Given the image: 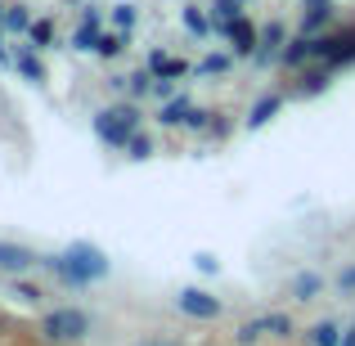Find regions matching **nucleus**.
Listing matches in <instances>:
<instances>
[{"label":"nucleus","instance_id":"nucleus-5","mask_svg":"<svg viewBox=\"0 0 355 346\" xmlns=\"http://www.w3.org/2000/svg\"><path fill=\"white\" fill-rule=\"evenodd\" d=\"M175 306H180V315H189V320H216V315H220V302L207 297L202 288H180Z\"/></svg>","mask_w":355,"mask_h":346},{"label":"nucleus","instance_id":"nucleus-1","mask_svg":"<svg viewBox=\"0 0 355 346\" xmlns=\"http://www.w3.org/2000/svg\"><path fill=\"white\" fill-rule=\"evenodd\" d=\"M41 266L54 270V275H59L68 288L99 284V279L108 275V257L99 248H90V243H72V248H63L59 257H41Z\"/></svg>","mask_w":355,"mask_h":346},{"label":"nucleus","instance_id":"nucleus-17","mask_svg":"<svg viewBox=\"0 0 355 346\" xmlns=\"http://www.w3.org/2000/svg\"><path fill=\"white\" fill-rule=\"evenodd\" d=\"M5 27H9V32H23V27H32L27 9H23V5H9V9H5Z\"/></svg>","mask_w":355,"mask_h":346},{"label":"nucleus","instance_id":"nucleus-2","mask_svg":"<svg viewBox=\"0 0 355 346\" xmlns=\"http://www.w3.org/2000/svg\"><path fill=\"white\" fill-rule=\"evenodd\" d=\"M135 126H139V108L135 104H121V108H104V113L95 117V135L104 139V144H130V135H135Z\"/></svg>","mask_w":355,"mask_h":346},{"label":"nucleus","instance_id":"nucleus-30","mask_svg":"<svg viewBox=\"0 0 355 346\" xmlns=\"http://www.w3.org/2000/svg\"><path fill=\"white\" fill-rule=\"evenodd\" d=\"M144 346H166V342H144Z\"/></svg>","mask_w":355,"mask_h":346},{"label":"nucleus","instance_id":"nucleus-23","mask_svg":"<svg viewBox=\"0 0 355 346\" xmlns=\"http://www.w3.org/2000/svg\"><path fill=\"white\" fill-rule=\"evenodd\" d=\"M329 23V5H315L311 14H306V32H315V27H324Z\"/></svg>","mask_w":355,"mask_h":346},{"label":"nucleus","instance_id":"nucleus-6","mask_svg":"<svg viewBox=\"0 0 355 346\" xmlns=\"http://www.w3.org/2000/svg\"><path fill=\"white\" fill-rule=\"evenodd\" d=\"M41 266V257H36L32 248H18V243H0V270L5 275H23V270Z\"/></svg>","mask_w":355,"mask_h":346},{"label":"nucleus","instance_id":"nucleus-3","mask_svg":"<svg viewBox=\"0 0 355 346\" xmlns=\"http://www.w3.org/2000/svg\"><path fill=\"white\" fill-rule=\"evenodd\" d=\"M90 333V315L86 311H72V306H63V311H50L41 320V338L45 342H81Z\"/></svg>","mask_w":355,"mask_h":346},{"label":"nucleus","instance_id":"nucleus-8","mask_svg":"<svg viewBox=\"0 0 355 346\" xmlns=\"http://www.w3.org/2000/svg\"><path fill=\"white\" fill-rule=\"evenodd\" d=\"M279 108H284V99H279V95H266V99H257V104H252V113H248V126H252V130H261L270 117L279 113Z\"/></svg>","mask_w":355,"mask_h":346},{"label":"nucleus","instance_id":"nucleus-4","mask_svg":"<svg viewBox=\"0 0 355 346\" xmlns=\"http://www.w3.org/2000/svg\"><path fill=\"white\" fill-rule=\"evenodd\" d=\"M257 338H293V320L288 315H261V320H248L239 329V342H257Z\"/></svg>","mask_w":355,"mask_h":346},{"label":"nucleus","instance_id":"nucleus-12","mask_svg":"<svg viewBox=\"0 0 355 346\" xmlns=\"http://www.w3.org/2000/svg\"><path fill=\"white\" fill-rule=\"evenodd\" d=\"M306 59H315V41H306V36L284 50V63H288V68H297V63H306Z\"/></svg>","mask_w":355,"mask_h":346},{"label":"nucleus","instance_id":"nucleus-21","mask_svg":"<svg viewBox=\"0 0 355 346\" xmlns=\"http://www.w3.org/2000/svg\"><path fill=\"white\" fill-rule=\"evenodd\" d=\"M126 148H130V157H135V162H144V157L153 153V144H148V135H130V144H126Z\"/></svg>","mask_w":355,"mask_h":346},{"label":"nucleus","instance_id":"nucleus-25","mask_svg":"<svg viewBox=\"0 0 355 346\" xmlns=\"http://www.w3.org/2000/svg\"><path fill=\"white\" fill-rule=\"evenodd\" d=\"M113 23L121 27V32H126V27L135 23V5H117V9H113Z\"/></svg>","mask_w":355,"mask_h":346},{"label":"nucleus","instance_id":"nucleus-7","mask_svg":"<svg viewBox=\"0 0 355 346\" xmlns=\"http://www.w3.org/2000/svg\"><path fill=\"white\" fill-rule=\"evenodd\" d=\"M148 72H153V77H162V81H175V77H184V59H171V54H162V50H153L148 54Z\"/></svg>","mask_w":355,"mask_h":346},{"label":"nucleus","instance_id":"nucleus-24","mask_svg":"<svg viewBox=\"0 0 355 346\" xmlns=\"http://www.w3.org/2000/svg\"><path fill=\"white\" fill-rule=\"evenodd\" d=\"M14 297H18V302H27V306H36V302H41V288H32V284H14Z\"/></svg>","mask_w":355,"mask_h":346},{"label":"nucleus","instance_id":"nucleus-27","mask_svg":"<svg viewBox=\"0 0 355 346\" xmlns=\"http://www.w3.org/2000/svg\"><path fill=\"white\" fill-rule=\"evenodd\" d=\"M207 117H211V113H202V108H193V113L184 117V126H189V130H202V126H207Z\"/></svg>","mask_w":355,"mask_h":346},{"label":"nucleus","instance_id":"nucleus-26","mask_svg":"<svg viewBox=\"0 0 355 346\" xmlns=\"http://www.w3.org/2000/svg\"><path fill=\"white\" fill-rule=\"evenodd\" d=\"M184 23H189V32H198V36L207 32V18H202L198 9H184Z\"/></svg>","mask_w":355,"mask_h":346},{"label":"nucleus","instance_id":"nucleus-11","mask_svg":"<svg viewBox=\"0 0 355 346\" xmlns=\"http://www.w3.org/2000/svg\"><path fill=\"white\" fill-rule=\"evenodd\" d=\"M311 346H342V329L333 320L315 324V329H311Z\"/></svg>","mask_w":355,"mask_h":346},{"label":"nucleus","instance_id":"nucleus-19","mask_svg":"<svg viewBox=\"0 0 355 346\" xmlns=\"http://www.w3.org/2000/svg\"><path fill=\"white\" fill-rule=\"evenodd\" d=\"M225 68H230V59H225V54H207V59L198 63V72H202V77H216V72H225Z\"/></svg>","mask_w":355,"mask_h":346},{"label":"nucleus","instance_id":"nucleus-16","mask_svg":"<svg viewBox=\"0 0 355 346\" xmlns=\"http://www.w3.org/2000/svg\"><path fill=\"white\" fill-rule=\"evenodd\" d=\"M18 72H23L27 81H45V68H41L36 54H18Z\"/></svg>","mask_w":355,"mask_h":346},{"label":"nucleus","instance_id":"nucleus-10","mask_svg":"<svg viewBox=\"0 0 355 346\" xmlns=\"http://www.w3.org/2000/svg\"><path fill=\"white\" fill-rule=\"evenodd\" d=\"M193 113V104H189V99H171V104H166L162 108V117H157V121H162V126H184V117H189Z\"/></svg>","mask_w":355,"mask_h":346},{"label":"nucleus","instance_id":"nucleus-29","mask_svg":"<svg viewBox=\"0 0 355 346\" xmlns=\"http://www.w3.org/2000/svg\"><path fill=\"white\" fill-rule=\"evenodd\" d=\"M342 346H355V329H347V333H342Z\"/></svg>","mask_w":355,"mask_h":346},{"label":"nucleus","instance_id":"nucleus-13","mask_svg":"<svg viewBox=\"0 0 355 346\" xmlns=\"http://www.w3.org/2000/svg\"><path fill=\"white\" fill-rule=\"evenodd\" d=\"M243 0H216V5H211V27L216 23H234V18H243Z\"/></svg>","mask_w":355,"mask_h":346},{"label":"nucleus","instance_id":"nucleus-15","mask_svg":"<svg viewBox=\"0 0 355 346\" xmlns=\"http://www.w3.org/2000/svg\"><path fill=\"white\" fill-rule=\"evenodd\" d=\"M279 41H284V27H279V23H266V27H261V59H270Z\"/></svg>","mask_w":355,"mask_h":346},{"label":"nucleus","instance_id":"nucleus-22","mask_svg":"<svg viewBox=\"0 0 355 346\" xmlns=\"http://www.w3.org/2000/svg\"><path fill=\"white\" fill-rule=\"evenodd\" d=\"M324 86H329V68H324V72H306V81H302L306 95H315V90H324Z\"/></svg>","mask_w":355,"mask_h":346},{"label":"nucleus","instance_id":"nucleus-14","mask_svg":"<svg viewBox=\"0 0 355 346\" xmlns=\"http://www.w3.org/2000/svg\"><path fill=\"white\" fill-rule=\"evenodd\" d=\"M95 50L104 54V59H117V54L126 50V36H121V32H104V36L95 41Z\"/></svg>","mask_w":355,"mask_h":346},{"label":"nucleus","instance_id":"nucleus-20","mask_svg":"<svg viewBox=\"0 0 355 346\" xmlns=\"http://www.w3.org/2000/svg\"><path fill=\"white\" fill-rule=\"evenodd\" d=\"M126 81H130V95H148V90H153V81H157V77H153V72H144V68H139L135 77H126Z\"/></svg>","mask_w":355,"mask_h":346},{"label":"nucleus","instance_id":"nucleus-18","mask_svg":"<svg viewBox=\"0 0 355 346\" xmlns=\"http://www.w3.org/2000/svg\"><path fill=\"white\" fill-rule=\"evenodd\" d=\"M27 32H32V45H50L54 41V23H50V18H36Z\"/></svg>","mask_w":355,"mask_h":346},{"label":"nucleus","instance_id":"nucleus-9","mask_svg":"<svg viewBox=\"0 0 355 346\" xmlns=\"http://www.w3.org/2000/svg\"><path fill=\"white\" fill-rule=\"evenodd\" d=\"M320 293H324V279L320 275H297L293 279V297H297V302H315Z\"/></svg>","mask_w":355,"mask_h":346},{"label":"nucleus","instance_id":"nucleus-28","mask_svg":"<svg viewBox=\"0 0 355 346\" xmlns=\"http://www.w3.org/2000/svg\"><path fill=\"white\" fill-rule=\"evenodd\" d=\"M338 288H342V293H355V266H347L338 275Z\"/></svg>","mask_w":355,"mask_h":346}]
</instances>
